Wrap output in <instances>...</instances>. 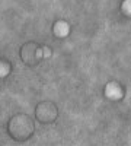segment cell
I'll use <instances>...</instances> for the list:
<instances>
[{
	"label": "cell",
	"mask_w": 131,
	"mask_h": 146,
	"mask_svg": "<svg viewBox=\"0 0 131 146\" xmlns=\"http://www.w3.org/2000/svg\"><path fill=\"white\" fill-rule=\"evenodd\" d=\"M70 32V27L68 23L66 21H58L54 23V34L57 36H61V38H64V36H67Z\"/></svg>",
	"instance_id": "cell-1"
},
{
	"label": "cell",
	"mask_w": 131,
	"mask_h": 146,
	"mask_svg": "<svg viewBox=\"0 0 131 146\" xmlns=\"http://www.w3.org/2000/svg\"><path fill=\"white\" fill-rule=\"evenodd\" d=\"M106 95L112 100H118V98H121V89L118 88V85L109 83L108 86H106Z\"/></svg>",
	"instance_id": "cell-2"
},
{
	"label": "cell",
	"mask_w": 131,
	"mask_h": 146,
	"mask_svg": "<svg viewBox=\"0 0 131 146\" xmlns=\"http://www.w3.org/2000/svg\"><path fill=\"white\" fill-rule=\"evenodd\" d=\"M121 9L125 15L131 16V0H124L122 5H121Z\"/></svg>",
	"instance_id": "cell-3"
},
{
	"label": "cell",
	"mask_w": 131,
	"mask_h": 146,
	"mask_svg": "<svg viewBox=\"0 0 131 146\" xmlns=\"http://www.w3.org/2000/svg\"><path fill=\"white\" fill-rule=\"evenodd\" d=\"M6 73H7V66L0 62V76H5Z\"/></svg>",
	"instance_id": "cell-4"
}]
</instances>
